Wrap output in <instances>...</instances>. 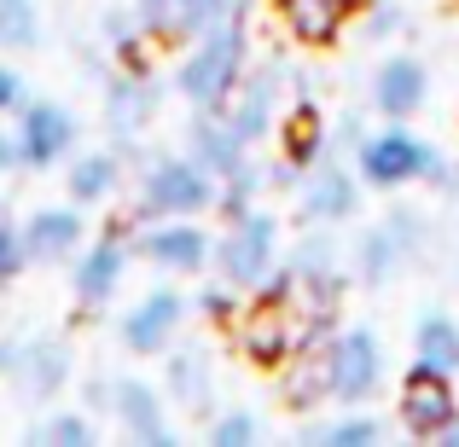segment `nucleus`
<instances>
[{
	"instance_id": "ddd939ff",
	"label": "nucleus",
	"mask_w": 459,
	"mask_h": 447,
	"mask_svg": "<svg viewBox=\"0 0 459 447\" xmlns=\"http://www.w3.org/2000/svg\"><path fill=\"white\" fill-rule=\"evenodd\" d=\"M454 418H459V390H454V378L425 372V366H407L402 395H395V425H402L413 442H442V430H448Z\"/></svg>"
},
{
	"instance_id": "0eeeda50",
	"label": "nucleus",
	"mask_w": 459,
	"mask_h": 447,
	"mask_svg": "<svg viewBox=\"0 0 459 447\" xmlns=\"http://www.w3.org/2000/svg\"><path fill=\"white\" fill-rule=\"evenodd\" d=\"M134 256L146 268L169 273V279H198L210 273L215 233L204 227V215H169V221H140L134 227Z\"/></svg>"
},
{
	"instance_id": "6e6552de",
	"label": "nucleus",
	"mask_w": 459,
	"mask_h": 447,
	"mask_svg": "<svg viewBox=\"0 0 459 447\" xmlns=\"http://www.w3.org/2000/svg\"><path fill=\"white\" fill-rule=\"evenodd\" d=\"M128 262H134V221L105 227L100 238H88L76 250V262H70V297L82 302V320H93L105 302L123 291Z\"/></svg>"
},
{
	"instance_id": "473e14b6",
	"label": "nucleus",
	"mask_w": 459,
	"mask_h": 447,
	"mask_svg": "<svg viewBox=\"0 0 459 447\" xmlns=\"http://www.w3.org/2000/svg\"><path fill=\"white\" fill-rule=\"evenodd\" d=\"M204 442L210 447H256L262 442V418L250 407H221L204 418Z\"/></svg>"
},
{
	"instance_id": "f257e3e1",
	"label": "nucleus",
	"mask_w": 459,
	"mask_h": 447,
	"mask_svg": "<svg viewBox=\"0 0 459 447\" xmlns=\"http://www.w3.org/2000/svg\"><path fill=\"white\" fill-rule=\"evenodd\" d=\"M250 70V30H245V12L227 23H215L210 35L180 47V64L169 76V88L192 105V111H227Z\"/></svg>"
},
{
	"instance_id": "72a5a7b5",
	"label": "nucleus",
	"mask_w": 459,
	"mask_h": 447,
	"mask_svg": "<svg viewBox=\"0 0 459 447\" xmlns=\"http://www.w3.org/2000/svg\"><path fill=\"white\" fill-rule=\"evenodd\" d=\"M262 186H268V168H256V163H245L238 175H227L221 180V203H215V221H233V215L256 210Z\"/></svg>"
},
{
	"instance_id": "b1692460",
	"label": "nucleus",
	"mask_w": 459,
	"mask_h": 447,
	"mask_svg": "<svg viewBox=\"0 0 459 447\" xmlns=\"http://www.w3.org/2000/svg\"><path fill=\"white\" fill-rule=\"evenodd\" d=\"M12 378H18V390L30 395V401H53V395H65L70 378H76V355H70L65 343H53V337H35V343L18 348Z\"/></svg>"
},
{
	"instance_id": "a19ab883",
	"label": "nucleus",
	"mask_w": 459,
	"mask_h": 447,
	"mask_svg": "<svg viewBox=\"0 0 459 447\" xmlns=\"http://www.w3.org/2000/svg\"><path fill=\"white\" fill-rule=\"evenodd\" d=\"M82 395H88L82 407H111V378H88V390H82Z\"/></svg>"
},
{
	"instance_id": "6ab92c4d",
	"label": "nucleus",
	"mask_w": 459,
	"mask_h": 447,
	"mask_svg": "<svg viewBox=\"0 0 459 447\" xmlns=\"http://www.w3.org/2000/svg\"><path fill=\"white\" fill-rule=\"evenodd\" d=\"M233 343L250 366L280 372L297 355V320L291 308H268V302H245V314L233 320Z\"/></svg>"
},
{
	"instance_id": "bb28decb",
	"label": "nucleus",
	"mask_w": 459,
	"mask_h": 447,
	"mask_svg": "<svg viewBox=\"0 0 459 447\" xmlns=\"http://www.w3.org/2000/svg\"><path fill=\"white\" fill-rule=\"evenodd\" d=\"M100 47H105V58H111L117 70H152V35L140 30V18L128 12V0L100 18Z\"/></svg>"
},
{
	"instance_id": "4468645a",
	"label": "nucleus",
	"mask_w": 459,
	"mask_h": 447,
	"mask_svg": "<svg viewBox=\"0 0 459 447\" xmlns=\"http://www.w3.org/2000/svg\"><path fill=\"white\" fill-rule=\"evenodd\" d=\"M23 256H30V268H70L76 262V250L88 245V215H82V203H41V210L23 215Z\"/></svg>"
},
{
	"instance_id": "2eb2a0df",
	"label": "nucleus",
	"mask_w": 459,
	"mask_h": 447,
	"mask_svg": "<svg viewBox=\"0 0 459 447\" xmlns=\"http://www.w3.org/2000/svg\"><path fill=\"white\" fill-rule=\"evenodd\" d=\"M105 413L117 418V430L134 447H175L180 442V430L169 425V395L146 378H111V407Z\"/></svg>"
},
{
	"instance_id": "58836bf2",
	"label": "nucleus",
	"mask_w": 459,
	"mask_h": 447,
	"mask_svg": "<svg viewBox=\"0 0 459 447\" xmlns=\"http://www.w3.org/2000/svg\"><path fill=\"white\" fill-rule=\"evenodd\" d=\"M128 12L140 18V30L152 35V47H163V18H169V0H128Z\"/></svg>"
},
{
	"instance_id": "e433bc0d",
	"label": "nucleus",
	"mask_w": 459,
	"mask_h": 447,
	"mask_svg": "<svg viewBox=\"0 0 459 447\" xmlns=\"http://www.w3.org/2000/svg\"><path fill=\"white\" fill-rule=\"evenodd\" d=\"M360 18H367V35H372V41H390V35H402V23H407L395 0H372Z\"/></svg>"
},
{
	"instance_id": "9d476101",
	"label": "nucleus",
	"mask_w": 459,
	"mask_h": 447,
	"mask_svg": "<svg viewBox=\"0 0 459 447\" xmlns=\"http://www.w3.org/2000/svg\"><path fill=\"white\" fill-rule=\"evenodd\" d=\"M360 198H367V180H360L355 163H337V151L325 163H314L303 180H297V221L303 227H343L360 215Z\"/></svg>"
},
{
	"instance_id": "9b49d317",
	"label": "nucleus",
	"mask_w": 459,
	"mask_h": 447,
	"mask_svg": "<svg viewBox=\"0 0 459 447\" xmlns=\"http://www.w3.org/2000/svg\"><path fill=\"white\" fill-rule=\"evenodd\" d=\"M273 134H280V163L268 168V186H297L314 163L332 157V123L320 116L314 93H297V105H285Z\"/></svg>"
},
{
	"instance_id": "7c9ffc66",
	"label": "nucleus",
	"mask_w": 459,
	"mask_h": 447,
	"mask_svg": "<svg viewBox=\"0 0 459 447\" xmlns=\"http://www.w3.org/2000/svg\"><path fill=\"white\" fill-rule=\"evenodd\" d=\"M35 47H41V6L0 0V53H35Z\"/></svg>"
},
{
	"instance_id": "a878e982",
	"label": "nucleus",
	"mask_w": 459,
	"mask_h": 447,
	"mask_svg": "<svg viewBox=\"0 0 459 447\" xmlns=\"http://www.w3.org/2000/svg\"><path fill=\"white\" fill-rule=\"evenodd\" d=\"M413 366L442 372V378H459V320L442 308L419 314L413 320Z\"/></svg>"
},
{
	"instance_id": "79ce46f5",
	"label": "nucleus",
	"mask_w": 459,
	"mask_h": 447,
	"mask_svg": "<svg viewBox=\"0 0 459 447\" xmlns=\"http://www.w3.org/2000/svg\"><path fill=\"white\" fill-rule=\"evenodd\" d=\"M12 366H18V343H6V337H0V378H12Z\"/></svg>"
},
{
	"instance_id": "39448f33",
	"label": "nucleus",
	"mask_w": 459,
	"mask_h": 447,
	"mask_svg": "<svg viewBox=\"0 0 459 447\" xmlns=\"http://www.w3.org/2000/svg\"><path fill=\"white\" fill-rule=\"evenodd\" d=\"M320 366H325V390L337 407H367L378 401L390 360H384V337L372 325H337L320 343Z\"/></svg>"
},
{
	"instance_id": "dca6fc26",
	"label": "nucleus",
	"mask_w": 459,
	"mask_h": 447,
	"mask_svg": "<svg viewBox=\"0 0 459 447\" xmlns=\"http://www.w3.org/2000/svg\"><path fill=\"white\" fill-rule=\"evenodd\" d=\"M157 105H163V82L152 70H117L111 64V76H105V128H111L117 151L134 146L157 123Z\"/></svg>"
},
{
	"instance_id": "20e7f679",
	"label": "nucleus",
	"mask_w": 459,
	"mask_h": 447,
	"mask_svg": "<svg viewBox=\"0 0 459 447\" xmlns=\"http://www.w3.org/2000/svg\"><path fill=\"white\" fill-rule=\"evenodd\" d=\"M448 163L430 140H419L407 123H384V128H367L355 140V168L372 192H402L413 180H437V168Z\"/></svg>"
},
{
	"instance_id": "412c9836",
	"label": "nucleus",
	"mask_w": 459,
	"mask_h": 447,
	"mask_svg": "<svg viewBox=\"0 0 459 447\" xmlns=\"http://www.w3.org/2000/svg\"><path fill=\"white\" fill-rule=\"evenodd\" d=\"M367 6H372V0H273L285 35H291L297 47H308V53L337 47V35H343Z\"/></svg>"
},
{
	"instance_id": "aec40b11",
	"label": "nucleus",
	"mask_w": 459,
	"mask_h": 447,
	"mask_svg": "<svg viewBox=\"0 0 459 447\" xmlns=\"http://www.w3.org/2000/svg\"><path fill=\"white\" fill-rule=\"evenodd\" d=\"M291 268L297 279H303V297H320V302H343L349 291V250L332 238V227H303V238H297L291 250Z\"/></svg>"
},
{
	"instance_id": "c9c22d12",
	"label": "nucleus",
	"mask_w": 459,
	"mask_h": 447,
	"mask_svg": "<svg viewBox=\"0 0 459 447\" xmlns=\"http://www.w3.org/2000/svg\"><path fill=\"white\" fill-rule=\"evenodd\" d=\"M30 268V256H23V227L18 221H0V291H12V279Z\"/></svg>"
},
{
	"instance_id": "4c0bfd02",
	"label": "nucleus",
	"mask_w": 459,
	"mask_h": 447,
	"mask_svg": "<svg viewBox=\"0 0 459 447\" xmlns=\"http://www.w3.org/2000/svg\"><path fill=\"white\" fill-rule=\"evenodd\" d=\"M23 105H30V88H23V70H12L6 58H0V116L12 123V116H18Z\"/></svg>"
},
{
	"instance_id": "f3484780",
	"label": "nucleus",
	"mask_w": 459,
	"mask_h": 447,
	"mask_svg": "<svg viewBox=\"0 0 459 447\" xmlns=\"http://www.w3.org/2000/svg\"><path fill=\"white\" fill-rule=\"evenodd\" d=\"M285 76H291V70H280L268 58V64H250L245 82H238L233 105H227V123H233L250 146H262V140L280 128V116H285Z\"/></svg>"
},
{
	"instance_id": "37998d69",
	"label": "nucleus",
	"mask_w": 459,
	"mask_h": 447,
	"mask_svg": "<svg viewBox=\"0 0 459 447\" xmlns=\"http://www.w3.org/2000/svg\"><path fill=\"white\" fill-rule=\"evenodd\" d=\"M442 447H459V418H454L448 430H442Z\"/></svg>"
},
{
	"instance_id": "393cba45",
	"label": "nucleus",
	"mask_w": 459,
	"mask_h": 447,
	"mask_svg": "<svg viewBox=\"0 0 459 447\" xmlns=\"http://www.w3.org/2000/svg\"><path fill=\"white\" fill-rule=\"evenodd\" d=\"M65 192H70V203H82V210L111 203L117 192H123V151H117V146H105V151H70L65 157Z\"/></svg>"
},
{
	"instance_id": "2f4dec72",
	"label": "nucleus",
	"mask_w": 459,
	"mask_h": 447,
	"mask_svg": "<svg viewBox=\"0 0 459 447\" xmlns=\"http://www.w3.org/2000/svg\"><path fill=\"white\" fill-rule=\"evenodd\" d=\"M30 442H47V447H100V425H93L82 407H65V413H47L41 425L30 430Z\"/></svg>"
},
{
	"instance_id": "c756f323",
	"label": "nucleus",
	"mask_w": 459,
	"mask_h": 447,
	"mask_svg": "<svg viewBox=\"0 0 459 447\" xmlns=\"http://www.w3.org/2000/svg\"><path fill=\"white\" fill-rule=\"evenodd\" d=\"M280 401L291 407V413L332 407V390H325V366H320V348H297V355L280 366Z\"/></svg>"
},
{
	"instance_id": "423d86ee",
	"label": "nucleus",
	"mask_w": 459,
	"mask_h": 447,
	"mask_svg": "<svg viewBox=\"0 0 459 447\" xmlns=\"http://www.w3.org/2000/svg\"><path fill=\"white\" fill-rule=\"evenodd\" d=\"M419 245H425V215L395 203L384 221H372V227L355 233V245H349V273H355V285H390L395 273L419 256Z\"/></svg>"
},
{
	"instance_id": "1a4fd4ad",
	"label": "nucleus",
	"mask_w": 459,
	"mask_h": 447,
	"mask_svg": "<svg viewBox=\"0 0 459 447\" xmlns=\"http://www.w3.org/2000/svg\"><path fill=\"white\" fill-rule=\"evenodd\" d=\"M186 320H192V297L175 291V285H152V291H140V297L123 308V320H117V337H123L128 355L163 360L169 348L180 343Z\"/></svg>"
},
{
	"instance_id": "f8f14e48",
	"label": "nucleus",
	"mask_w": 459,
	"mask_h": 447,
	"mask_svg": "<svg viewBox=\"0 0 459 447\" xmlns=\"http://www.w3.org/2000/svg\"><path fill=\"white\" fill-rule=\"evenodd\" d=\"M12 134H18V157L30 175H41V168H58L70 151H76V111L58 99H30L18 116H12Z\"/></svg>"
},
{
	"instance_id": "a211bd4d",
	"label": "nucleus",
	"mask_w": 459,
	"mask_h": 447,
	"mask_svg": "<svg viewBox=\"0 0 459 447\" xmlns=\"http://www.w3.org/2000/svg\"><path fill=\"white\" fill-rule=\"evenodd\" d=\"M367 99H372V111H378L384 123H407V116H419L425 99H430L425 58H413V53L378 58V70H372V82H367Z\"/></svg>"
},
{
	"instance_id": "4be33fe9",
	"label": "nucleus",
	"mask_w": 459,
	"mask_h": 447,
	"mask_svg": "<svg viewBox=\"0 0 459 447\" xmlns=\"http://www.w3.org/2000/svg\"><path fill=\"white\" fill-rule=\"evenodd\" d=\"M180 151H186L192 163H204L215 180L238 175V168L250 163V140L227 123V111H192L186 134H180Z\"/></svg>"
},
{
	"instance_id": "cd10ccee",
	"label": "nucleus",
	"mask_w": 459,
	"mask_h": 447,
	"mask_svg": "<svg viewBox=\"0 0 459 447\" xmlns=\"http://www.w3.org/2000/svg\"><path fill=\"white\" fill-rule=\"evenodd\" d=\"M390 425L367 407H343L337 418H320V425H303V442L314 447H384Z\"/></svg>"
},
{
	"instance_id": "f704fd0d",
	"label": "nucleus",
	"mask_w": 459,
	"mask_h": 447,
	"mask_svg": "<svg viewBox=\"0 0 459 447\" xmlns=\"http://www.w3.org/2000/svg\"><path fill=\"white\" fill-rule=\"evenodd\" d=\"M245 302H250V297L238 291V285H227V279H215V273H210V285L192 297V314H198V320H210V325H227V331H233V320L245 314Z\"/></svg>"
},
{
	"instance_id": "ea45409f",
	"label": "nucleus",
	"mask_w": 459,
	"mask_h": 447,
	"mask_svg": "<svg viewBox=\"0 0 459 447\" xmlns=\"http://www.w3.org/2000/svg\"><path fill=\"white\" fill-rule=\"evenodd\" d=\"M12 168H23V157H18V134H12V128H0V175H12Z\"/></svg>"
},
{
	"instance_id": "7ed1b4c3",
	"label": "nucleus",
	"mask_w": 459,
	"mask_h": 447,
	"mask_svg": "<svg viewBox=\"0 0 459 447\" xmlns=\"http://www.w3.org/2000/svg\"><path fill=\"white\" fill-rule=\"evenodd\" d=\"M280 245H285L280 215H268V210L256 203V210L221 221V233H215V256H210V273H215V279H227V285H238V291L250 297V291H256V285L285 262Z\"/></svg>"
},
{
	"instance_id": "f03ea898",
	"label": "nucleus",
	"mask_w": 459,
	"mask_h": 447,
	"mask_svg": "<svg viewBox=\"0 0 459 447\" xmlns=\"http://www.w3.org/2000/svg\"><path fill=\"white\" fill-rule=\"evenodd\" d=\"M221 203V180L204 163H192L186 151H163L140 168V192H134V215L128 221H169V215H215Z\"/></svg>"
},
{
	"instance_id": "c85d7f7f",
	"label": "nucleus",
	"mask_w": 459,
	"mask_h": 447,
	"mask_svg": "<svg viewBox=\"0 0 459 447\" xmlns=\"http://www.w3.org/2000/svg\"><path fill=\"white\" fill-rule=\"evenodd\" d=\"M245 0H169V18H163V47H186L198 35H210L215 23L238 18Z\"/></svg>"
},
{
	"instance_id": "5701e85b",
	"label": "nucleus",
	"mask_w": 459,
	"mask_h": 447,
	"mask_svg": "<svg viewBox=\"0 0 459 447\" xmlns=\"http://www.w3.org/2000/svg\"><path fill=\"white\" fill-rule=\"evenodd\" d=\"M163 395L186 413H215V372H210V355L198 343H175L163 355Z\"/></svg>"
}]
</instances>
